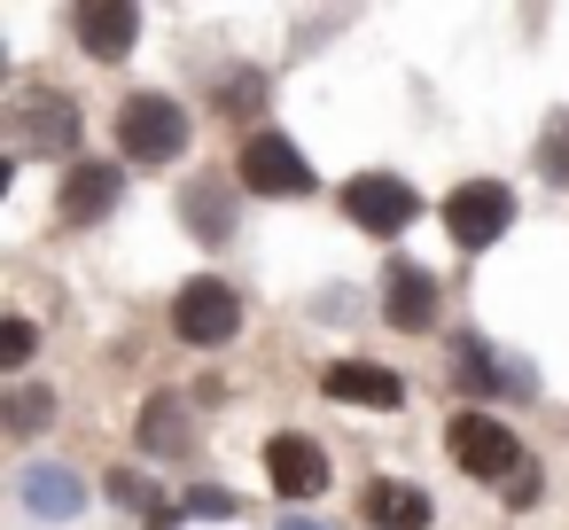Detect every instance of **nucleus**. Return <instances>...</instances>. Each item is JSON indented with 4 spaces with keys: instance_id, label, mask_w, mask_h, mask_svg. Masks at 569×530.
Here are the masks:
<instances>
[{
    "instance_id": "1",
    "label": "nucleus",
    "mask_w": 569,
    "mask_h": 530,
    "mask_svg": "<svg viewBox=\"0 0 569 530\" xmlns=\"http://www.w3.org/2000/svg\"><path fill=\"white\" fill-rule=\"evenodd\" d=\"M196 141V118L172 94H126L118 102V157L126 164H180Z\"/></svg>"
},
{
    "instance_id": "2",
    "label": "nucleus",
    "mask_w": 569,
    "mask_h": 530,
    "mask_svg": "<svg viewBox=\"0 0 569 530\" xmlns=\"http://www.w3.org/2000/svg\"><path fill=\"white\" fill-rule=\"evenodd\" d=\"M445 452H452V468L460 476H476V483H507L530 452L515 444V429L499 421V413H483V406H460L452 421H445Z\"/></svg>"
},
{
    "instance_id": "3",
    "label": "nucleus",
    "mask_w": 569,
    "mask_h": 530,
    "mask_svg": "<svg viewBox=\"0 0 569 530\" xmlns=\"http://www.w3.org/2000/svg\"><path fill=\"white\" fill-rule=\"evenodd\" d=\"M234 180H242V196H273V203L312 196V164H305V149H297L289 133H273V126L242 133V149H234Z\"/></svg>"
},
{
    "instance_id": "4",
    "label": "nucleus",
    "mask_w": 569,
    "mask_h": 530,
    "mask_svg": "<svg viewBox=\"0 0 569 530\" xmlns=\"http://www.w3.org/2000/svg\"><path fill=\"white\" fill-rule=\"evenodd\" d=\"M172 336L196 343V351L234 343V336H242V297H234V281H219V273L180 281V297H172Z\"/></svg>"
},
{
    "instance_id": "5",
    "label": "nucleus",
    "mask_w": 569,
    "mask_h": 530,
    "mask_svg": "<svg viewBox=\"0 0 569 530\" xmlns=\"http://www.w3.org/2000/svg\"><path fill=\"white\" fill-rule=\"evenodd\" d=\"M507 227H515V188H507V180H460V188L445 196V234H452L468 258H483Z\"/></svg>"
},
{
    "instance_id": "6",
    "label": "nucleus",
    "mask_w": 569,
    "mask_h": 530,
    "mask_svg": "<svg viewBox=\"0 0 569 530\" xmlns=\"http://www.w3.org/2000/svg\"><path fill=\"white\" fill-rule=\"evenodd\" d=\"M343 219L367 227L375 242H390V234H406L421 219V196L398 172H359V180H343Z\"/></svg>"
},
{
    "instance_id": "7",
    "label": "nucleus",
    "mask_w": 569,
    "mask_h": 530,
    "mask_svg": "<svg viewBox=\"0 0 569 530\" xmlns=\"http://www.w3.org/2000/svg\"><path fill=\"white\" fill-rule=\"evenodd\" d=\"M79 149V102L56 87L17 94V157H71Z\"/></svg>"
},
{
    "instance_id": "8",
    "label": "nucleus",
    "mask_w": 569,
    "mask_h": 530,
    "mask_svg": "<svg viewBox=\"0 0 569 530\" xmlns=\"http://www.w3.org/2000/svg\"><path fill=\"white\" fill-rule=\"evenodd\" d=\"M382 320H390L398 336H437V320H445V281H437L429 266H413V258H390V273H382Z\"/></svg>"
},
{
    "instance_id": "9",
    "label": "nucleus",
    "mask_w": 569,
    "mask_h": 530,
    "mask_svg": "<svg viewBox=\"0 0 569 530\" xmlns=\"http://www.w3.org/2000/svg\"><path fill=\"white\" fill-rule=\"evenodd\" d=\"M71 40H79L87 63H118L141 40V9H133V0H79V9H71Z\"/></svg>"
},
{
    "instance_id": "10",
    "label": "nucleus",
    "mask_w": 569,
    "mask_h": 530,
    "mask_svg": "<svg viewBox=\"0 0 569 530\" xmlns=\"http://www.w3.org/2000/svg\"><path fill=\"white\" fill-rule=\"evenodd\" d=\"M133 444L149 460H188L196 452V406H188V390H149L141 413H133Z\"/></svg>"
},
{
    "instance_id": "11",
    "label": "nucleus",
    "mask_w": 569,
    "mask_h": 530,
    "mask_svg": "<svg viewBox=\"0 0 569 530\" xmlns=\"http://www.w3.org/2000/svg\"><path fill=\"white\" fill-rule=\"evenodd\" d=\"M266 476H273V491H281L289 507H305V499L328 491V452H320L312 437H297V429H273V437H266Z\"/></svg>"
},
{
    "instance_id": "12",
    "label": "nucleus",
    "mask_w": 569,
    "mask_h": 530,
    "mask_svg": "<svg viewBox=\"0 0 569 530\" xmlns=\"http://www.w3.org/2000/svg\"><path fill=\"white\" fill-rule=\"evenodd\" d=\"M118 196H126V172L118 164H71L63 188H56V219L63 227H102L118 211Z\"/></svg>"
},
{
    "instance_id": "13",
    "label": "nucleus",
    "mask_w": 569,
    "mask_h": 530,
    "mask_svg": "<svg viewBox=\"0 0 569 530\" xmlns=\"http://www.w3.org/2000/svg\"><path fill=\"white\" fill-rule=\"evenodd\" d=\"M17 499H24V514H40V522H71V514H87V483H79L63 460H32V468H17Z\"/></svg>"
},
{
    "instance_id": "14",
    "label": "nucleus",
    "mask_w": 569,
    "mask_h": 530,
    "mask_svg": "<svg viewBox=\"0 0 569 530\" xmlns=\"http://www.w3.org/2000/svg\"><path fill=\"white\" fill-rule=\"evenodd\" d=\"M234 211H242V180H188L180 188V219L196 242H234Z\"/></svg>"
},
{
    "instance_id": "15",
    "label": "nucleus",
    "mask_w": 569,
    "mask_h": 530,
    "mask_svg": "<svg viewBox=\"0 0 569 530\" xmlns=\"http://www.w3.org/2000/svg\"><path fill=\"white\" fill-rule=\"evenodd\" d=\"M320 390H328L336 406H375V413L406 406V382H398L390 367H375V359H336V367H320Z\"/></svg>"
},
{
    "instance_id": "16",
    "label": "nucleus",
    "mask_w": 569,
    "mask_h": 530,
    "mask_svg": "<svg viewBox=\"0 0 569 530\" xmlns=\"http://www.w3.org/2000/svg\"><path fill=\"white\" fill-rule=\"evenodd\" d=\"M359 514H367V530H429V491L421 483H406V476H375L367 491H359Z\"/></svg>"
},
{
    "instance_id": "17",
    "label": "nucleus",
    "mask_w": 569,
    "mask_h": 530,
    "mask_svg": "<svg viewBox=\"0 0 569 530\" xmlns=\"http://www.w3.org/2000/svg\"><path fill=\"white\" fill-rule=\"evenodd\" d=\"M48 421H56V390L48 382H9L0 390V429L9 437H48Z\"/></svg>"
},
{
    "instance_id": "18",
    "label": "nucleus",
    "mask_w": 569,
    "mask_h": 530,
    "mask_svg": "<svg viewBox=\"0 0 569 530\" xmlns=\"http://www.w3.org/2000/svg\"><path fill=\"white\" fill-rule=\"evenodd\" d=\"M538 172H546L553 188H569V110L546 118V133H538Z\"/></svg>"
},
{
    "instance_id": "19",
    "label": "nucleus",
    "mask_w": 569,
    "mask_h": 530,
    "mask_svg": "<svg viewBox=\"0 0 569 530\" xmlns=\"http://www.w3.org/2000/svg\"><path fill=\"white\" fill-rule=\"evenodd\" d=\"M219 110H227V118L266 110V79H258V71H227V79H219Z\"/></svg>"
},
{
    "instance_id": "20",
    "label": "nucleus",
    "mask_w": 569,
    "mask_h": 530,
    "mask_svg": "<svg viewBox=\"0 0 569 530\" xmlns=\"http://www.w3.org/2000/svg\"><path fill=\"white\" fill-rule=\"evenodd\" d=\"M32 343H40V328H32L24 312L0 320V367H9V374H24V367H32Z\"/></svg>"
},
{
    "instance_id": "21",
    "label": "nucleus",
    "mask_w": 569,
    "mask_h": 530,
    "mask_svg": "<svg viewBox=\"0 0 569 530\" xmlns=\"http://www.w3.org/2000/svg\"><path fill=\"white\" fill-rule=\"evenodd\" d=\"M180 514H211V522H227V514H242V499H234L227 483H188V491H180Z\"/></svg>"
},
{
    "instance_id": "22",
    "label": "nucleus",
    "mask_w": 569,
    "mask_h": 530,
    "mask_svg": "<svg viewBox=\"0 0 569 530\" xmlns=\"http://www.w3.org/2000/svg\"><path fill=\"white\" fill-rule=\"evenodd\" d=\"M102 499H110V507H133L141 522H149V507H157V499H149V476H133V468H110Z\"/></svg>"
},
{
    "instance_id": "23",
    "label": "nucleus",
    "mask_w": 569,
    "mask_h": 530,
    "mask_svg": "<svg viewBox=\"0 0 569 530\" xmlns=\"http://www.w3.org/2000/svg\"><path fill=\"white\" fill-rule=\"evenodd\" d=\"M452 382H460V390H499V367H491L476 343H460V367H452Z\"/></svg>"
},
{
    "instance_id": "24",
    "label": "nucleus",
    "mask_w": 569,
    "mask_h": 530,
    "mask_svg": "<svg viewBox=\"0 0 569 530\" xmlns=\"http://www.w3.org/2000/svg\"><path fill=\"white\" fill-rule=\"evenodd\" d=\"M538 499H546V468H538V460H522V468L507 476V507L522 514V507H538Z\"/></svg>"
},
{
    "instance_id": "25",
    "label": "nucleus",
    "mask_w": 569,
    "mask_h": 530,
    "mask_svg": "<svg viewBox=\"0 0 569 530\" xmlns=\"http://www.w3.org/2000/svg\"><path fill=\"white\" fill-rule=\"evenodd\" d=\"M141 530H180V499H157V507H149V522H141Z\"/></svg>"
},
{
    "instance_id": "26",
    "label": "nucleus",
    "mask_w": 569,
    "mask_h": 530,
    "mask_svg": "<svg viewBox=\"0 0 569 530\" xmlns=\"http://www.w3.org/2000/svg\"><path fill=\"white\" fill-rule=\"evenodd\" d=\"M281 530H328V522H312V514H281Z\"/></svg>"
}]
</instances>
